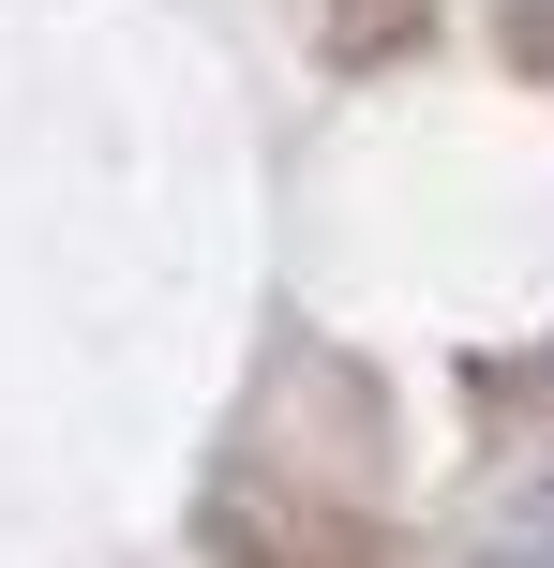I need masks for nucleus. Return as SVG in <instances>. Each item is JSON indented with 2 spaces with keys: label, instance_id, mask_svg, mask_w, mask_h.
Wrapping results in <instances>:
<instances>
[{
  "label": "nucleus",
  "instance_id": "1",
  "mask_svg": "<svg viewBox=\"0 0 554 568\" xmlns=\"http://www.w3.org/2000/svg\"><path fill=\"white\" fill-rule=\"evenodd\" d=\"M525 524H554V464H540V479H525Z\"/></svg>",
  "mask_w": 554,
  "mask_h": 568
}]
</instances>
